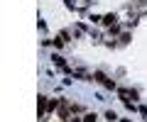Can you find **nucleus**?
Instances as JSON below:
<instances>
[{
  "label": "nucleus",
  "mask_w": 147,
  "mask_h": 122,
  "mask_svg": "<svg viewBox=\"0 0 147 122\" xmlns=\"http://www.w3.org/2000/svg\"><path fill=\"white\" fill-rule=\"evenodd\" d=\"M118 95H120V100H123V103H125V105L132 110V103L137 100V90H130V88H118Z\"/></svg>",
  "instance_id": "1"
},
{
  "label": "nucleus",
  "mask_w": 147,
  "mask_h": 122,
  "mask_svg": "<svg viewBox=\"0 0 147 122\" xmlns=\"http://www.w3.org/2000/svg\"><path fill=\"white\" fill-rule=\"evenodd\" d=\"M93 81H98V83L103 85V88H108V90H118L115 81H110L108 76H105V73H100V71H96V73H93Z\"/></svg>",
  "instance_id": "2"
},
{
  "label": "nucleus",
  "mask_w": 147,
  "mask_h": 122,
  "mask_svg": "<svg viewBox=\"0 0 147 122\" xmlns=\"http://www.w3.org/2000/svg\"><path fill=\"white\" fill-rule=\"evenodd\" d=\"M100 22H103L105 27H115V22H118V15H115V12H108V15H103V20H100Z\"/></svg>",
  "instance_id": "3"
},
{
  "label": "nucleus",
  "mask_w": 147,
  "mask_h": 122,
  "mask_svg": "<svg viewBox=\"0 0 147 122\" xmlns=\"http://www.w3.org/2000/svg\"><path fill=\"white\" fill-rule=\"evenodd\" d=\"M105 120H108V122H115V120H118V115H115L113 110H108V112H105Z\"/></svg>",
  "instance_id": "4"
},
{
  "label": "nucleus",
  "mask_w": 147,
  "mask_h": 122,
  "mask_svg": "<svg viewBox=\"0 0 147 122\" xmlns=\"http://www.w3.org/2000/svg\"><path fill=\"white\" fill-rule=\"evenodd\" d=\"M84 122H96V112H86V115H84Z\"/></svg>",
  "instance_id": "5"
},
{
  "label": "nucleus",
  "mask_w": 147,
  "mask_h": 122,
  "mask_svg": "<svg viewBox=\"0 0 147 122\" xmlns=\"http://www.w3.org/2000/svg\"><path fill=\"white\" fill-rule=\"evenodd\" d=\"M69 122H84V120H79V117H71V120H69Z\"/></svg>",
  "instance_id": "6"
},
{
  "label": "nucleus",
  "mask_w": 147,
  "mask_h": 122,
  "mask_svg": "<svg viewBox=\"0 0 147 122\" xmlns=\"http://www.w3.org/2000/svg\"><path fill=\"white\" fill-rule=\"evenodd\" d=\"M123 122H130V120H123Z\"/></svg>",
  "instance_id": "7"
},
{
  "label": "nucleus",
  "mask_w": 147,
  "mask_h": 122,
  "mask_svg": "<svg viewBox=\"0 0 147 122\" xmlns=\"http://www.w3.org/2000/svg\"><path fill=\"white\" fill-rule=\"evenodd\" d=\"M86 3H91V0H86Z\"/></svg>",
  "instance_id": "8"
}]
</instances>
